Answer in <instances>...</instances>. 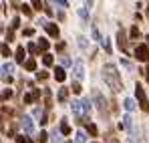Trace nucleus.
I'll list each match as a JSON object with an SVG mask.
<instances>
[{
	"label": "nucleus",
	"instance_id": "nucleus-42",
	"mask_svg": "<svg viewBox=\"0 0 149 143\" xmlns=\"http://www.w3.org/2000/svg\"><path fill=\"white\" fill-rule=\"evenodd\" d=\"M63 65H65V67H67V65H71V59H69L67 54H63Z\"/></svg>",
	"mask_w": 149,
	"mask_h": 143
},
{
	"label": "nucleus",
	"instance_id": "nucleus-37",
	"mask_svg": "<svg viewBox=\"0 0 149 143\" xmlns=\"http://www.w3.org/2000/svg\"><path fill=\"white\" fill-rule=\"evenodd\" d=\"M20 26V18L16 16V18H12V28H18Z\"/></svg>",
	"mask_w": 149,
	"mask_h": 143
},
{
	"label": "nucleus",
	"instance_id": "nucleus-23",
	"mask_svg": "<svg viewBox=\"0 0 149 143\" xmlns=\"http://www.w3.org/2000/svg\"><path fill=\"white\" fill-rule=\"evenodd\" d=\"M10 71H12V65L10 63H4L2 65V75H10Z\"/></svg>",
	"mask_w": 149,
	"mask_h": 143
},
{
	"label": "nucleus",
	"instance_id": "nucleus-38",
	"mask_svg": "<svg viewBox=\"0 0 149 143\" xmlns=\"http://www.w3.org/2000/svg\"><path fill=\"white\" fill-rule=\"evenodd\" d=\"M121 65H123L125 69H129V71H131V69H133V65H131V63H129V61H125V59H123V61H121Z\"/></svg>",
	"mask_w": 149,
	"mask_h": 143
},
{
	"label": "nucleus",
	"instance_id": "nucleus-48",
	"mask_svg": "<svg viewBox=\"0 0 149 143\" xmlns=\"http://www.w3.org/2000/svg\"><path fill=\"white\" fill-rule=\"evenodd\" d=\"M56 4L58 6H67V0H56Z\"/></svg>",
	"mask_w": 149,
	"mask_h": 143
},
{
	"label": "nucleus",
	"instance_id": "nucleus-4",
	"mask_svg": "<svg viewBox=\"0 0 149 143\" xmlns=\"http://www.w3.org/2000/svg\"><path fill=\"white\" fill-rule=\"evenodd\" d=\"M20 127L24 129V133H26V135L34 133V123H32V117H28V115L20 117Z\"/></svg>",
	"mask_w": 149,
	"mask_h": 143
},
{
	"label": "nucleus",
	"instance_id": "nucleus-27",
	"mask_svg": "<svg viewBox=\"0 0 149 143\" xmlns=\"http://www.w3.org/2000/svg\"><path fill=\"white\" fill-rule=\"evenodd\" d=\"M42 63H45L47 67H50V65H52V57H50V54H45V57H42Z\"/></svg>",
	"mask_w": 149,
	"mask_h": 143
},
{
	"label": "nucleus",
	"instance_id": "nucleus-28",
	"mask_svg": "<svg viewBox=\"0 0 149 143\" xmlns=\"http://www.w3.org/2000/svg\"><path fill=\"white\" fill-rule=\"evenodd\" d=\"M36 79H38V81H47V79H49V73L40 71V73H38V75H36Z\"/></svg>",
	"mask_w": 149,
	"mask_h": 143
},
{
	"label": "nucleus",
	"instance_id": "nucleus-33",
	"mask_svg": "<svg viewBox=\"0 0 149 143\" xmlns=\"http://www.w3.org/2000/svg\"><path fill=\"white\" fill-rule=\"evenodd\" d=\"M30 2H32V6H34L36 10H40V8H45V6L40 4V0H30Z\"/></svg>",
	"mask_w": 149,
	"mask_h": 143
},
{
	"label": "nucleus",
	"instance_id": "nucleus-31",
	"mask_svg": "<svg viewBox=\"0 0 149 143\" xmlns=\"http://www.w3.org/2000/svg\"><path fill=\"white\" fill-rule=\"evenodd\" d=\"M10 97H12V93H10L8 89H4V91H2V101H8Z\"/></svg>",
	"mask_w": 149,
	"mask_h": 143
},
{
	"label": "nucleus",
	"instance_id": "nucleus-14",
	"mask_svg": "<svg viewBox=\"0 0 149 143\" xmlns=\"http://www.w3.org/2000/svg\"><path fill=\"white\" fill-rule=\"evenodd\" d=\"M61 131H63V135H71V127H69V123L65 119L61 121Z\"/></svg>",
	"mask_w": 149,
	"mask_h": 143
},
{
	"label": "nucleus",
	"instance_id": "nucleus-25",
	"mask_svg": "<svg viewBox=\"0 0 149 143\" xmlns=\"http://www.w3.org/2000/svg\"><path fill=\"white\" fill-rule=\"evenodd\" d=\"M79 16H81V18H83V20L87 22V20H89V14H87V8H81V10H79Z\"/></svg>",
	"mask_w": 149,
	"mask_h": 143
},
{
	"label": "nucleus",
	"instance_id": "nucleus-36",
	"mask_svg": "<svg viewBox=\"0 0 149 143\" xmlns=\"http://www.w3.org/2000/svg\"><path fill=\"white\" fill-rule=\"evenodd\" d=\"M32 101H36L32 93H30V95H24V103H32Z\"/></svg>",
	"mask_w": 149,
	"mask_h": 143
},
{
	"label": "nucleus",
	"instance_id": "nucleus-12",
	"mask_svg": "<svg viewBox=\"0 0 149 143\" xmlns=\"http://www.w3.org/2000/svg\"><path fill=\"white\" fill-rule=\"evenodd\" d=\"M67 97H69V89H67V87H63V89L58 91V103H65V101H67Z\"/></svg>",
	"mask_w": 149,
	"mask_h": 143
},
{
	"label": "nucleus",
	"instance_id": "nucleus-5",
	"mask_svg": "<svg viewBox=\"0 0 149 143\" xmlns=\"http://www.w3.org/2000/svg\"><path fill=\"white\" fill-rule=\"evenodd\" d=\"M73 113L79 119L87 115V109H85V103H83V101H73Z\"/></svg>",
	"mask_w": 149,
	"mask_h": 143
},
{
	"label": "nucleus",
	"instance_id": "nucleus-49",
	"mask_svg": "<svg viewBox=\"0 0 149 143\" xmlns=\"http://www.w3.org/2000/svg\"><path fill=\"white\" fill-rule=\"evenodd\" d=\"M145 79H147V83H149V65H147V69H145Z\"/></svg>",
	"mask_w": 149,
	"mask_h": 143
},
{
	"label": "nucleus",
	"instance_id": "nucleus-1",
	"mask_svg": "<svg viewBox=\"0 0 149 143\" xmlns=\"http://www.w3.org/2000/svg\"><path fill=\"white\" fill-rule=\"evenodd\" d=\"M103 79H105V83L111 87V91H115V93H119L121 89H123V83H121V75L117 71V67L115 65H105L103 67Z\"/></svg>",
	"mask_w": 149,
	"mask_h": 143
},
{
	"label": "nucleus",
	"instance_id": "nucleus-9",
	"mask_svg": "<svg viewBox=\"0 0 149 143\" xmlns=\"http://www.w3.org/2000/svg\"><path fill=\"white\" fill-rule=\"evenodd\" d=\"M117 43H119V48H121L123 52H127V36H125L123 30L117 32Z\"/></svg>",
	"mask_w": 149,
	"mask_h": 143
},
{
	"label": "nucleus",
	"instance_id": "nucleus-41",
	"mask_svg": "<svg viewBox=\"0 0 149 143\" xmlns=\"http://www.w3.org/2000/svg\"><path fill=\"white\" fill-rule=\"evenodd\" d=\"M22 34H26V36H32V34H34V30H32V28H24V30H22Z\"/></svg>",
	"mask_w": 149,
	"mask_h": 143
},
{
	"label": "nucleus",
	"instance_id": "nucleus-44",
	"mask_svg": "<svg viewBox=\"0 0 149 143\" xmlns=\"http://www.w3.org/2000/svg\"><path fill=\"white\" fill-rule=\"evenodd\" d=\"M79 45H81V47H83V48H87V40H85L83 36H79Z\"/></svg>",
	"mask_w": 149,
	"mask_h": 143
},
{
	"label": "nucleus",
	"instance_id": "nucleus-45",
	"mask_svg": "<svg viewBox=\"0 0 149 143\" xmlns=\"http://www.w3.org/2000/svg\"><path fill=\"white\" fill-rule=\"evenodd\" d=\"M2 81H4V83H10L12 77H10V75H2Z\"/></svg>",
	"mask_w": 149,
	"mask_h": 143
},
{
	"label": "nucleus",
	"instance_id": "nucleus-13",
	"mask_svg": "<svg viewBox=\"0 0 149 143\" xmlns=\"http://www.w3.org/2000/svg\"><path fill=\"white\" fill-rule=\"evenodd\" d=\"M85 141H87V135L83 131H77L74 133V143H85Z\"/></svg>",
	"mask_w": 149,
	"mask_h": 143
},
{
	"label": "nucleus",
	"instance_id": "nucleus-39",
	"mask_svg": "<svg viewBox=\"0 0 149 143\" xmlns=\"http://www.w3.org/2000/svg\"><path fill=\"white\" fill-rule=\"evenodd\" d=\"M50 143H63V141H61V137H58V135L54 133V135L50 137Z\"/></svg>",
	"mask_w": 149,
	"mask_h": 143
},
{
	"label": "nucleus",
	"instance_id": "nucleus-10",
	"mask_svg": "<svg viewBox=\"0 0 149 143\" xmlns=\"http://www.w3.org/2000/svg\"><path fill=\"white\" fill-rule=\"evenodd\" d=\"M54 79H56L58 83H63V81L67 79V73H65V69H61V67H58V69L54 71Z\"/></svg>",
	"mask_w": 149,
	"mask_h": 143
},
{
	"label": "nucleus",
	"instance_id": "nucleus-50",
	"mask_svg": "<svg viewBox=\"0 0 149 143\" xmlns=\"http://www.w3.org/2000/svg\"><path fill=\"white\" fill-rule=\"evenodd\" d=\"M85 4H87V6H91V4H93V0H85Z\"/></svg>",
	"mask_w": 149,
	"mask_h": 143
},
{
	"label": "nucleus",
	"instance_id": "nucleus-18",
	"mask_svg": "<svg viewBox=\"0 0 149 143\" xmlns=\"http://www.w3.org/2000/svg\"><path fill=\"white\" fill-rule=\"evenodd\" d=\"M36 139H38V143H47V139H49V133H47V131H40V133L36 135Z\"/></svg>",
	"mask_w": 149,
	"mask_h": 143
},
{
	"label": "nucleus",
	"instance_id": "nucleus-16",
	"mask_svg": "<svg viewBox=\"0 0 149 143\" xmlns=\"http://www.w3.org/2000/svg\"><path fill=\"white\" fill-rule=\"evenodd\" d=\"M24 69H26V71H34V69H36L34 59H28V61H26V63H24Z\"/></svg>",
	"mask_w": 149,
	"mask_h": 143
},
{
	"label": "nucleus",
	"instance_id": "nucleus-3",
	"mask_svg": "<svg viewBox=\"0 0 149 143\" xmlns=\"http://www.w3.org/2000/svg\"><path fill=\"white\" fill-rule=\"evenodd\" d=\"M135 59L137 61H149V47L147 45H137V48H135Z\"/></svg>",
	"mask_w": 149,
	"mask_h": 143
},
{
	"label": "nucleus",
	"instance_id": "nucleus-15",
	"mask_svg": "<svg viewBox=\"0 0 149 143\" xmlns=\"http://www.w3.org/2000/svg\"><path fill=\"white\" fill-rule=\"evenodd\" d=\"M123 105H125V109H127V111H133V109H135V101H133V99H125Z\"/></svg>",
	"mask_w": 149,
	"mask_h": 143
},
{
	"label": "nucleus",
	"instance_id": "nucleus-21",
	"mask_svg": "<svg viewBox=\"0 0 149 143\" xmlns=\"http://www.w3.org/2000/svg\"><path fill=\"white\" fill-rule=\"evenodd\" d=\"M45 105H47V107L52 105V99H50V91H49V89L45 91Z\"/></svg>",
	"mask_w": 149,
	"mask_h": 143
},
{
	"label": "nucleus",
	"instance_id": "nucleus-40",
	"mask_svg": "<svg viewBox=\"0 0 149 143\" xmlns=\"http://www.w3.org/2000/svg\"><path fill=\"white\" fill-rule=\"evenodd\" d=\"M6 40H8V43H10V40H14V34H12V28H10V30L6 32Z\"/></svg>",
	"mask_w": 149,
	"mask_h": 143
},
{
	"label": "nucleus",
	"instance_id": "nucleus-6",
	"mask_svg": "<svg viewBox=\"0 0 149 143\" xmlns=\"http://www.w3.org/2000/svg\"><path fill=\"white\" fill-rule=\"evenodd\" d=\"M93 95H95V101H97V109H99L101 113H105V109H107V101L103 99V95H101L99 91H95Z\"/></svg>",
	"mask_w": 149,
	"mask_h": 143
},
{
	"label": "nucleus",
	"instance_id": "nucleus-22",
	"mask_svg": "<svg viewBox=\"0 0 149 143\" xmlns=\"http://www.w3.org/2000/svg\"><path fill=\"white\" fill-rule=\"evenodd\" d=\"M101 43H103V48H105V52H107V54H111V45H109V38H103Z\"/></svg>",
	"mask_w": 149,
	"mask_h": 143
},
{
	"label": "nucleus",
	"instance_id": "nucleus-32",
	"mask_svg": "<svg viewBox=\"0 0 149 143\" xmlns=\"http://www.w3.org/2000/svg\"><path fill=\"white\" fill-rule=\"evenodd\" d=\"M20 10H22V12H24V16H30V14H32V10H30V8H28V6H24V4H22V6H20Z\"/></svg>",
	"mask_w": 149,
	"mask_h": 143
},
{
	"label": "nucleus",
	"instance_id": "nucleus-2",
	"mask_svg": "<svg viewBox=\"0 0 149 143\" xmlns=\"http://www.w3.org/2000/svg\"><path fill=\"white\" fill-rule=\"evenodd\" d=\"M135 95H137V103H139V107L147 113V111H149V101H147V95H145V91H143L141 85L135 87Z\"/></svg>",
	"mask_w": 149,
	"mask_h": 143
},
{
	"label": "nucleus",
	"instance_id": "nucleus-29",
	"mask_svg": "<svg viewBox=\"0 0 149 143\" xmlns=\"http://www.w3.org/2000/svg\"><path fill=\"white\" fill-rule=\"evenodd\" d=\"M91 34H93V38H95V40H103V38H101V34H99V30H97L95 26H93V30H91Z\"/></svg>",
	"mask_w": 149,
	"mask_h": 143
},
{
	"label": "nucleus",
	"instance_id": "nucleus-20",
	"mask_svg": "<svg viewBox=\"0 0 149 143\" xmlns=\"http://www.w3.org/2000/svg\"><path fill=\"white\" fill-rule=\"evenodd\" d=\"M123 125L127 127V129H131V127H133V121H131V115H125V117H123Z\"/></svg>",
	"mask_w": 149,
	"mask_h": 143
},
{
	"label": "nucleus",
	"instance_id": "nucleus-34",
	"mask_svg": "<svg viewBox=\"0 0 149 143\" xmlns=\"http://www.w3.org/2000/svg\"><path fill=\"white\" fill-rule=\"evenodd\" d=\"M81 91H83V87H81L79 83H74V85H73V93H77V95H79Z\"/></svg>",
	"mask_w": 149,
	"mask_h": 143
},
{
	"label": "nucleus",
	"instance_id": "nucleus-51",
	"mask_svg": "<svg viewBox=\"0 0 149 143\" xmlns=\"http://www.w3.org/2000/svg\"><path fill=\"white\" fill-rule=\"evenodd\" d=\"M145 38H147V45H149V34H147V36H145Z\"/></svg>",
	"mask_w": 149,
	"mask_h": 143
},
{
	"label": "nucleus",
	"instance_id": "nucleus-24",
	"mask_svg": "<svg viewBox=\"0 0 149 143\" xmlns=\"http://www.w3.org/2000/svg\"><path fill=\"white\" fill-rule=\"evenodd\" d=\"M16 141L18 143H32V139H28L26 135H16Z\"/></svg>",
	"mask_w": 149,
	"mask_h": 143
},
{
	"label": "nucleus",
	"instance_id": "nucleus-43",
	"mask_svg": "<svg viewBox=\"0 0 149 143\" xmlns=\"http://www.w3.org/2000/svg\"><path fill=\"white\" fill-rule=\"evenodd\" d=\"M83 103H85V109H87V113H89V111H91V101H89V99H85Z\"/></svg>",
	"mask_w": 149,
	"mask_h": 143
},
{
	"label": "nucleus",
	"instance_id": "nucleus-11",
	"mask_svg": "<svg viewBox=\"0 0 149 143\" xmlns=\"http://www.w3.org/2000/svg\"><path fill=\"white\" fill-rule=\"evenodd\" d=\"M16 63L24 65V47H18V50H16Z\"/></svg>",
	"mask_w": 149,
	"mask_h": 143
},
{
	"label": "nucleus",
	"instance_id": "nucleus-17",
	"mask_svg": "<svg viewBox=\"0 0 149 143\" xmlns=\"http://www.w3.org/2000/svg\"><path fill=\"white\" fill-rule=\"evenodd\" d=\"M129 34H131V40H137V38H139V28H137V26H131Z\"/></svg>",
	"mask_w": 149,
	"mask_h": 143
},
{
	"label": "nucleus",
	"instance_id": "nucleus-7",
	"mask_svg": "<svg viewBox=\"0 0 149 143\" xmlns=\"http://www.w3.org/2000/svg\"><path fill=\"white\" fill-rule=\"evenodd\" d=\"M73 71H74V77H77V79H83V77H85V65H83V61H77V63H74Z\"/></svg>",
	"mask_w": 149,
	"mask_h": 143
},
{
	"label": "nucleus",
	"instance_id": "nucleus-47",
	"mask_svg": "<svg viewBox=\"0 0 149 143\" xmlns=\"http://www.w3.org/2000/svg\"><path fill=\"white\" fill-rule=\"evenodd\" d=\"M56 50H65V43H58L56 45Z\"/></svg>",
	"mask_w": 149,
	"mask_h": 143
},
{
	"label": "nucleus",
	"instance_id": "nucleus-19",
	"mask_svg": "<svg viewBox=\"0 0 149 143\" xmlns=\"http://www.w3.org/2000/svg\"><path fill=\"white\" fill-rule=\"evenodd\" d=\"M47 48H49V40L47 38H40L38 40V50H47Z\"/></svg>",
	"mask_w": 149,
	"mask_h": 143
},
{
	"label": "nucleus",
	"instance_id": "nucleus-46",
	"mask_svg": "<svg viewBox=\"0 0 149 143\" xmlns=\"http://www.w3.org/2000/svg\"><path fill=\"white\" fill-rule=\"evenodd\" d=\"M32 95H34V99H40V91H38V89H34V91H32Z\"/></svg>",
	"mask_w": 149,
	"mask_h": 143
},
{
	"label": "nucleus",
	"instance_id": "nucleus-8",
	"mask_svg": "<svg viewBox=\"0 0 149 143\" xmlns=\"http://www.w3.org/2000/svg\"><path fill=\"white\" fill-rule=\"evenodd\" d=\"M45 28H47V32H49L52 38H58V34H61V32H58V26H56V24H52V22H45Z\"/></svg>",
	"mask_w": 149,
	"mask_h": 143
},
{
	"label": "nucleus",
	"instance_id": "nucleus-35",
	"mask_svg": "<svg viewBox=\"0 0 149 143\" xmlns=\"http://www.w3.org/2000/svg\"><path fill=\"white\" fill-rule=\"evenodd\" d=\"M28 52H38V45H28Z\"/></svg>",
	"mask_w": 149,
	"mask_h": 143
},
{
	"label": "nucleus",
	"instance_id": "nucleus-30",
	"mask_svg": "<svg viewBox=\"0 0 149 143\" xmlns=\"http://www.w3.org/2000/svg\"><path fill=\"white\" fill-rule=\"evenodd\" d=\"M8 54H10V48L6 43H2V57H8Z\"/></svg>",
	"mask_w": 149,
	"mask_h": 143
},
{
	"label": "nucleus",
	"instance_id": "nucleus-26",
	"mask_svg": "<svg viewBox=\"0 0 149 143\" xmlns=\"http://www.w3.org/2000/svg\"><path fill=\"white\" fill-rule=\"evenodd\" d=\"M87 129H89V133H91V135H97V125H93V123H87Z\"/></svg>",
	"mask_w": 149,
	"mask_h": 143
},
{
	"label": "nucleus",
	"instance_id": "nucleus-52",
	"mask_svg": "<svg viewBox=\"0 0 149 143\" xmlns=\"http://www.w3.org/2000/svg\"><path fill=\"white\" fill-rule=\"evenodd\" d=\"M147 18H149V6H147Z\"/></svg>",
	"mask_w": 149,
	"mask_h": 143
}]
</instances>
